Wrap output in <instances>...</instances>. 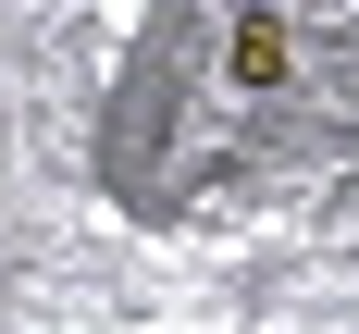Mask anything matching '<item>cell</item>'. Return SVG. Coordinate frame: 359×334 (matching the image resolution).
Instances as JSON below:
<instances>
[{
	"label": "cell",
	"mask_w": 359,
	"mask_h": 334,
	"mask_svg": "<svg viewBox=\"0 0 359 334\" xmlns=\"http://www.w3.org/2000/svg\"><path fill=\"white\" fill-rule=\"evenodd\" d=\"M186 74H198V13H186V0H161V13L137 25V50H124V74H111V111H100V186H111V198H137V211L161 198Z\"/></svg>",
	"instance_id": "6da1fadb"
},
{
	"label": "cell",
	"mask_w": 359,
	"mask_h": 334,
	"mask_svg": "<svg viewBox=\"0 0 359 334\" xmlns=\"http://www.w3.org/2000/svg\"><path fill=\"white\" fill-rule=\"evenodd\" d=\"M223 74H236V99H285V87H297V25L273 13V0H248V13H236Z\"/></svg>",
	"instance_id": "7a4b0ae2"
}]
</instances>
